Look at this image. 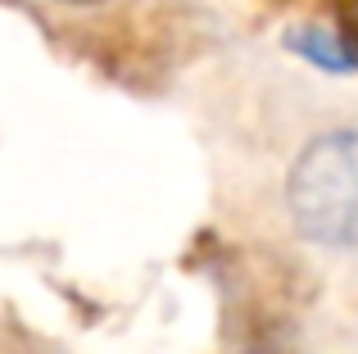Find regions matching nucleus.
I'll list each match as a JSON object with an SVG mask.
<instances>
[{
  "mask_svg": "<svg viewBox=\"0 0 358 354\" xmlns=\"http://www.w3.org/2000/svg\"><path fill=\"white\" fill-rule=\"evenodd\" d=\"M290 50H299L308 64H322L327 73H350L358 69V55L345 45V36H331L322 32V27H295V32L286 36Z\"/></svg>",
  "mask_w": 358,
  "mask_h": 354,
  "instance_id": "2",
  "label": "nucleus"
},
{
  "mask_svg": "<svg viewBox=\"0 0 358 354\" xmlns=\"http://www.w3.org/2000/svg\"><path fill=\"white\" fill-rule=\"evenodd\" d=\"M299 236L313 246H358V132H327L304 146L286 182Z\"/></svg>",
  "mask_w": 358,
  "mask_h": 354,
  "instance_id": "1",
  "label": "nucleus"
},
{
  "mask_svg": "<svg viewBox=\"0 0 358 354\" xmlns=\"http://www.w3.org/2000/svg\"><path fill=\"white\" fill-rule=\"evenodd\" d=\"M59 5H100V0H59Z\"/></svg>",
  "mask_w": 358,
  "mask_h": 354,
  "instance_id": "3",
  "label": "nucleus"
}]
</instances>
